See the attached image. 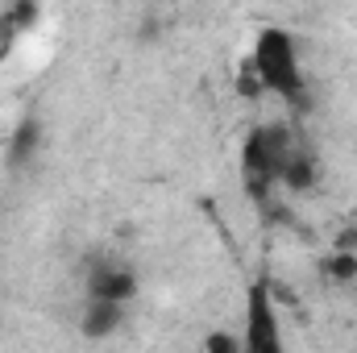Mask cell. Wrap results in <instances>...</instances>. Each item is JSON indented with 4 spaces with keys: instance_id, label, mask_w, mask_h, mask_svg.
I'll use <instances>...</instances> for the list:
<instances>
[{
    "instance_id": "obj_8",
    "label": "cell",
    "mask_w": 357,
    "mask_h": 353,
    "mask_svg": "<svg viewBox=\"0 0 357 353\" xmlns=\"http://www.w3.org/2000/svg\"><path fill=\"white\" fill-rule=\"evenodd\" d=\"M38 146H42V125H38L33 117H25V121L17 125V133L8 137V163H13V167H25V163L38 154Z\"/></svg>"
},
{
    "instance_id": "obj_4",
    "label": "cell",
    "mask_w": 357,
    "mask_h": 353,
    "mask_svg": "<svg viewBox=\"0 0 357 353\" xmlns=\"http://www.w3.org/2000/svg\"><path fill=\"white\" fill-rule=\"evenodd\" d=\"M88 295L91 299H108V303H129V299L137 295V274H133V266L116 262V258H91Z\"/></svg>"
},
{
    "instance_id": "obj_3",
    "label": "cell",
    "mask_w": 357,
    "mask_h": 353,
    "mask_svg": "<svg viewBox=\"0 0 357 353\" xmlns=\"http://www.w3.org/2000/svg\"><path fill=\"white\" fill-rule=\"evenodd\" d=\"M241 353H287L278 312L266 283H254L245 295V329H241Z\"/></svg>"
},
{
    "instance_id": "obj_7",
    "label": "cell",
    "mask_w": 357,
    "mask_h": 353,
    "mask_svg": "<svg viewBox=\"0 0 357 353\" xmlns=\"http://www.w3.org/2000/svg\"><path fill=\"white\" fill-rule=\"evenodd\" d=\"M316 179H320V158L312 150L295 146V154H291V163L282 171V187L287 191H307V187H316Z\"/></svg>"
},
{
    "instance_id": "obj_2",
    "label": "cell",
    "mask_w": 357,
    "mask_h": 353,
    "mask_svg": "<svg viewBox=\"0 0 357 353\" xmlns=\"http://www.w3.org/2000/svg\"><path fill=\"white\" fill-rule=\"evenodd\" d=\"M295 154V137L287 125H258L241 146V179L258 204H266L270 191L282 183V171Z\"/></svg>"
},
{
    "instance_id": "obj_10",
    "label": "cell",
    "mask_w": 357,
    "mask_h": 353,
    "mask_svg": "<svg viewBox=\"0 0 357 353\" xmlns=\"http://www.w3.org/2000/svg\"><path fill=\"white\" fill-rule=\"evenodd\" d=\"M204 353H241V337H233V333L216 329V333H208V337H204Z\"/></svg>"
},
{
    "instance_id": "obj_6",
    "label": "cell",
    "mask_w": 357,
    "mask_h": 353,
    "mask_svg": "<svg viewBox=\"0 0 357 353\" xmlns=\"http://www.w3.org/2000/svg\"><path fill=\"white\" fill-rule=\"evenodd\" d=\"M33 21H38V8H33V4H13V8L0 13V63L17 50V38H21Z\"/></svg>"
},
{
    "instance_id": "obj_5",
    "label": "cell",
    "mask_w": 357,
    "mask_h": 353,
    "mask_svg": "<svg viewBox=\"0 0 357 353\" xmlns=\"http://www.w3.org/2000/svg\"><path fill=\"white\" fill-rule=\"evenodd\" d=\"M125 320V303H108V299H84V312H79V329L88 341H100L108 333H116Z\"/></svg>"
},
{
    "instance_id": "obj_1",
    "label": "cell",
    "mask_w": 357,
    "mask_h": 353,
    "mask_svg": "<svg viewBox=\"0 0 357 353\" xmlns=\"http://www.w3.org/2000/svg\"><path fill=\"white\" fill-rule=\"evenodd\" d=\"M250 67H254L262 91L287 100V104H303L307 75H303V63H299V46L287 29H278V25L258 29L254 50H250Z\"/></svg>"
},
{
    "instance_id": "obj_9",
    "label": "cell",
    "mask_w": 357,
    "mask_h": 353,
    "mask_svg": "<svg viewBox=\"0 0 357 353\" xmlns=\"http://www.w3.org/2000/svg\"><path fill=\"white\" fill-rule=\"evenodd\" d=\"M324 278H333V283H345V278H357V254H345V250H337V254H328L324 258Z\"/></svg>"
}]
</instances>
